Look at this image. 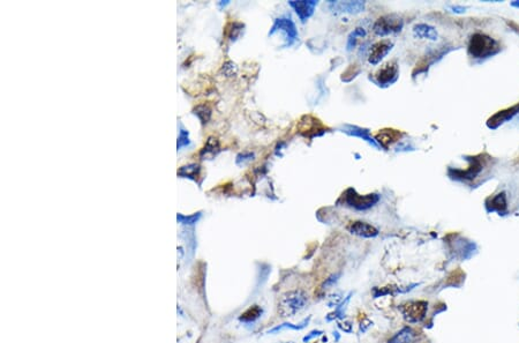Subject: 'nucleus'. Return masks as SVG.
<instances>
[{"label":"nucleus","instance_id":"nucleus-6","mask_svg":"<svg viewBox=\"0 0 519 343\" xmlns=\"http://www.w3.org/2000/svg\"><path fill=\"white\" fill-rule=\"evenodd\" d=\"M466 160H468L470 163L468 169L465 170L449 169V171H448V174H449L452 179L460 180V182H471V180L476 179L478 176L482 173L483 160L480 158V156L469 157L466 158Z\"/></svg>","mask_w":519,"mask_h":343},{"label":"nucleus","instance_id":"nucleus-31","mask_svg":"<svg viewBox=\"0 0 519 343\" xmlns=\"http://www.w3.org/2000/svg\"><path fill=\"white\" fill-rule=\"evenodd\" d=\"M228 4H230V2H221V3L218 4V5L221 6V7H223V6H226V5H228Z\"/></svg>","mask_w":519,"mask_h":343},{"label":"nucleus","instance_id":"nucleus-30","mask_svg":"<svg viewBox=\"0 0 519 343\" xmlns=\"http://www.w3.org/2000/svg\"><path fill=\"white\" fill-rule=\"evenodd\" d=\"M451 11L456 13V14H464V13L466 12V7L464 6H458V5H452L450 6Z\"/></svg>","mask_w":519,"mask_h":343},{"label":"nucleus","instance_id":"nucleus-16","mask_svg":"<svg viewBox=\"0 0 519 343\" xmlns=\"http://www.w3.org/2000/svg\"><path fill=\"white\" fill-rule=\"evenodd\" d=\"M347 230H349L352 235L364 237V238H374L379 235V230L375 227H373L372 224L362 221H355L351 222V224L347 227Z\"/></svg>","mask_w":519,"mask_h":343},{"label":"nucleus","instance_id":"nucleus-26","mask_svg":"<svg viewBox=\"0 0 519 343\" xmlns=\"http://www.w3.org/2000/svg\"><path fill=\"white\" fill-rule=\"evenodd\" d=\"M261 312L262 311L260 310L257 306H253V307H250V309H248L247 311H246L240 319L241 320H245V322H250V320L256 319L257 316L261 314Z\"/></svg>","mask_w":519,"mask_h":343},{"label":"nucleus","instance_id":"nucleus-5","mask_svg":"<svg viewBox=\"0 0 519 343\" xmlns=\"http://www.w3.org/2000/svg\"><path fill=\"white\" fill-rule=\"evenodd\" d=\"M308 301V296L299 290L284 295L279 303V312L283 316H293L297 312L303 309Z\"/></svg>","mask_w":519,"mask_h":343},{"label":"nucleus","instance_id":"nucleus-24","mask_svg":"<svg viewBox=\"0 0 519 343\" xmlns=\"http://www.w3.org/2000/svg\"><path fill=\"white\" fill-rule=\"evenodd\" d=\"M190 144H191L190 133H188L187 130H185V129H183V127H180L178 141H177V149H178V151H180V149H181V148L188 147V146H190Z\"/></svg>","mask_w":519,"mask_h":343},{"label":"nucleus","instance_id":"nucleus-2","mask_svg":"<svg viewBox=\"0 0 519 343\" xmlns=\"http://www.w3.org/2000/svg\"><path fill=\"white\" fill-rule=\"evenodd\" d=\"M341 199L343 200V204L347 206V207L354 208L357 210H367L374 207L380 201V195L376 194V193L361 195L357 193L354 188L350 187L343 193Z\"/></svg>","mask_w":519,"mask_h":343},{"label":"nucleus","instance_id":"nucleus-21","mask_svg":"<svg viewBox=\"0 0 519 343\" xmlns=\"http://www.w3.org/2000/svg\"><path fill=\"white\" fill-rule=\"evenodd\" d=\"M416 336L417 334L412 328L405 327L396 334V335L389 341V343H413L416 340Z\"/></svg>","mask_w":519,"mask_h":343},{"label":"nucleus","instance_id":"nucleus-32","mask_svg":"<svg viewBox=\"0 0 519 343\" xmlns=\"http://www.w3.org/2000/svg\"><path fill=\"white\" fill-rule=\"evenodd\" d=\"M510 5H511L512 7H517V8H519V2H512L511 4H510Z\"/></svg>","mask_w":519,"mask_h":343},{"label":"nucleus","instance_id":"nucleus-18","mask_svg":"<svg viewBox=\"0 0 519 343\" xmlns=\"http://www.w3.org/2000/svg\"><path fill=\"white\" fill-rule=\"evenodd\" d=\"M413 35L416 38L427 39L430 42H436L438 39V32L436 28L428 23H418L413 27Z\"/></svg>","mask_w":519,"mask_h":343},{"label":"nucleus","instance_id":"nucleus-17","mask_svg":"<svg viewBox=\"0 0 519 343\" xmlns=\"http://www.w3.org/2000/svg\"><path fill=\"white\" fill-rule=\"evenodd\" d=\"M403 135L404 134L400 131L393 130V129H386V130H382L381 132H379V133L375 135V140L377 142H379V144L381 146V148L383 149V151H386V148H388L390 144H393L394 142L398 141V140L402 138Z\"/></svg>","mask_w":519,"mask_h":343},{"label":"nucleus","instance_id":"nucleus-11","mask_svg":"<svg viewBox=\"0 0 519 343\" xmlns=\"http://www.w3.org/2000/svg\"><path fill=\"white\" fill-rule=\"evenodd\" d=\"M517 114H519V103L512 105L511 108L501 110V111L496 112L494 116H491L489 119L487 120V127L490 130L499 129L501 125H503L507 121L513 119V117H516Z\"/></svg>","mask_w":519,"mask_h":343},{"label":"nucleus","instance_id":"nucleus-13","mask_svg":"<svg viewBox=\"0 0 519 343\" xmlns=\"http://www.w3.org/2000/svg\"><path fill=\"white\" fill-rule=\"evenodd\" d=\"M485 206L488 213H498L499 215H504L505 213H508L507 193L499 192L498 194L487 198Z\"/></svg>","mask_w":519,"mask_h":343},{"label":"nucleus","instance_id":"nucleus-14","mask_svg":"<svg viewBox=\"0 0 519 343\" xmlns=\"http://www.w3.org/2000/svg\"><path fill=\"white\" fill-rule=\"evenodd\" d=\"M341 131L343 132V133H345L350 136H355V138H360V139L365 140V141L368 142L374 148L382 149L379 142L376 141L374 136L371 135V133H369V130H367V129H362V127H359L355 125H347L346 124V125H343L341 127Z\"/></svg>","mask_w":519,"mask_h":343},{"label":"nucleus","instance_id":"nucleus-22","mask_svg":"<svg viewBox=\"0 0 519 343\" xmlns=\"http://www.w3.org/2000/svg\"><path fill=\"white\" fill-rule=\"evenodd\" d=\"M366 30H365L364 28L361 27H358L355 28L353 32H352L349 37H347V44H346V49L347 51H352L355 47V45H357V42H358V38L359 37H365L366 36Z\"/></svg>","mask_w":519,"mask_h":343},{"label":"nucleus","instance_id":"nucleus-10","mask_svg":"<svg viewBox=\"0 0 519 343\" xmlns=\"http://www.w3.org/2000/svg\"><path fill=\"white\" fill-rule=\"evenodd\" d=\"M393 47H394V43L389 41V39H383V41H380L375 44H373V45L371 46V49H369V54H368L369 64H372V65L380 64L381 61L389 55V52L393 50Z\"/></svg>","mask_w":519,"mask_h":343},{"label":"nucleus","instance_id":"nucleus-19","mask_svg":"<svg viewBox=\"0 0 519 343\" xmlns=\"http://www.w3.org/2000/svg\"><path fill=\"white\" fill-rule=\"evenodd\" d=\"M221 151V147H219V142L216 138L214 136H210V138L206 140L204 147L202 148L200 152V157L202 160H211Z\"/></svg>","mask_w":519,"mask_h":343},{"label":"nucleus","instance_id":"nucleus-12","mask_svg":"<svg viewBox=\"0 0 519 343\" xmlns=\"http://www.w3.org/2000/svg\"><path fill=\"white\" fill-rule=\"evenodd\" d=\"M329 8L335 14H342V13H347V14H359L364 12L366 3L365 2H329Z\"/></svg>","mask_w":519,"mask_h":343},{"label":"nucleus","instance_id":"nucleus-29","mask_svg":"<svg viewBox=\"0 0 519 343\" xmlns=\"http://www.w3.org/2000/svg\"><path fill=\"white\" fill-rule=\"evenodd\" d=\"M201 216V213H196L194 215H192V216H183V215H178V219L179 221H186V222H190V223H194L195 221H197L199 219V217Z\"/></svg>","mask_w":519,"mask_h":343},{"label":"nucleus","instance_id":"nucleus-1","mask_svg":"<svg viewBox=\"0 0 519 343\" xmlns=\"http://www.w3.org/2000/svg\"><path fill=\"white\" fill-rule=\"evenodd\" d=\"M468 51L473 59L482 60L498 55L501 51V45L495 38L486 34L476 33L470 37Z\"/></svg>","mask_w":519,"mask_h":343},{"label":"nucleus","instance_id":"nucleus-9","mask_svg":"<svg viewBox=\"0 0 519 343\" xmlns=\"http://www.w3.org/2000/svg\"><path fill=\"white\" fill-rule=\"evenodd\" d=\"M428 304L426 302H410L405 305H402V312L404 318L408 323H419L425 318L427 312Z\"/></svg>","mask_w":519,"mask_h":343},{"label":"nucleus","instance_id":"nucleus-3","mask_svg":"<svg viewBox=\"0 0 519 343\" xmlns=\"http://www.w3.org/2000/svg\"><path fill=\"white\" fill-rule=\"evenodd\" d=\"M276 33L284 34V39H285V43L283 45L284 47L292 46L293 44H296V42L299 38V34H298V29L296 27V23H294L293 20L291 19V16H288V15L277 17V19L275 20L274 24H272V27L269 32V36H272V35H275Z\"/></svg>","mask_w":519,"mask_h":343},{"label":"nucleus","instance_id":"nucleus-4","mask_svg":"<svg viewBox=\"0 0 519 343\" xmlns=\"http://www.w3.org/2000/svg\"><path fill=\"white\" fill-rule=\"evenodd\" d=\"M404 27V19L397 14H386L379 17L373 26V32L380 37L400 33Z\"/></svg>","mask_w":519,"mask_h":343},{"label":"nucleus","instance_id":"nucleus-15","mask_svg":"<svg viewBox=\"0 0 519 343\" xmlns=\"http://www.w3.org/2000/svg\"><path fill=\"white\" fill-rule=\"evenodd\" d=\"M289 5L297 13V15L302 23H305L314 14L315 8L318 6V2H315V0H310V2H307V0H302V2H289Z\"/></svg>","mask_w":519,"mask_h":343},{"label":"nucleus","instance_id":"nucleus-20","mask_svg":"<svg viewBox=\"0 0 519 343\" xmlns=\"http://www.w3.org/2000/svg\"><path fill=\"white\" fill-rule=\"evenodd\" d=\"M200 174H201V166L197 163H190L187 165H184L178 170L179 177L188 178V179L195 180V182L197 179H199Z\"/></svg>","mask_w":519,"mask_h":343},{"label":"nucleus","instance_id":"nucleus-25","mask_svg":"<svg viewBox=\"0 0 519 343\" xmlns=\"http://www.w3.org/2000/svg\"><path fill=\"white\" fill-rule=\"evenodd\" d=\"M230 27H231V29H228L227 36H228V38H230V41L233 42L239 37L241 30H243V28H244V24L240 23V22H233V23H231Z\"/></svg>","mask_w":519,"mask_h":343},{"label":"nucleus","instance_id":"nucleus-27","mask_svg":"<svg viewBox=\"0 0 519 343\" xmlns=\"http://www.w3.org/2000/svg\"><path fill=\"white\" fill-rule=\"evenodd\" d=\"M222 72L225 77H235L237 72H238V68H237V65L235 63H232V61H226V63L223 65Z\"/></svg>","mask_w":519,"mask_h":343},{"label":"nucleus","instance_id":"nucleus-23","mask_svg":"<svg viewBox=\"0 0 519 343\" xmlns=\"http://www.w3.org/2000/svg\"><path fill=\"white\" fill-rule=\"evenodd\" d=\"M193 113L199 118L202 124H206L211 118V108L208 104H200L193 110Z\"/></svg>","mask_w":519,"mask_h":343},{"label":"nucleus","instance_id":"nucleus-8","mask_svg":"<svg viewBox=\"0 0 519 343\" xmlns=\"http://www.w3.org/2000/svg\"><path fill=\"white\" fill-rule=\"evenodd\" d=\"M298 132L305 138H314L322 135L325 132V127L319 119L312 116H303L298 125Z\"/></svg>","mask_w":519,"mask_h":343},{"label":"nucleus","instance_id":"nucleus-7","mask_svg":"<svg viewBox=\"0 0 519 343\" xmlns=\"http://www.w3.org/2000/svg\"><path fill=\"white\" fill-rule=\"evenodd\" d=\"M399 77V65L396 60L389 61L375 73L374 82L380 87H389L397 81Z\"/></svg>","mask_w":519,"mask_h":343},{"label":"nucleus","instance_id":"nucleus-28","mask_svg":"<svg viewBox=\"0 0 519 343\" xmlns=\"http://www.w3.org/2000/svg\"><path fill=\"white\" fill-rule=\"evenodd\" d=\"M254 157H255L254 153H240L236 158V163L238 165H244L246 163H248V162L253 161Z\"/></svg>","mask_w":519,"mask_h":343}]
</instances>
